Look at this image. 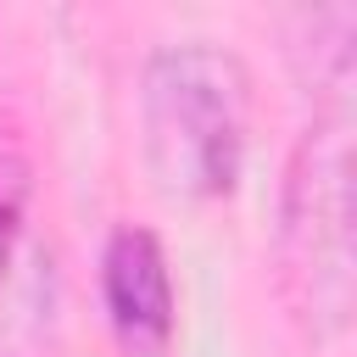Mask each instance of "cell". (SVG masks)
<instances>
[{"label": "cell", "mask_w": 357, "mask_h": 357, "mask_svg": "<svg viewBox=\"0 0 357 357\" xmlns=\"http://www.w3.org/2000/svg\"><path fill=\"white\" fill-rule=\"evenodd\" d=\"M251 134V73L212 39L162 45L139 73V156L167 201H223Z\"/></svg>", "instance_id": "cell-2"}, {"label": "cell", "mask_w": 357, "mask_h": 357, "mask_svg": "<svg viewBox=\"0 0 357 357\" xmlns=\"http://www.w3.org/2000/svg\"><path fill=\"white\" fill-rule=\"evenodd\" d=\"M28 195H33V162L22 145V128L11 117H0V273L17 251L22 218H28Z\"/></svg>", "instance_id": "cell-4"}, {"label": "cell", "mask_w": 357, "mask_h": 357, "mask_svg": "<svg viewBox=\"0 0 357 357\" xmlns=\"http://www.w3.org/2000/svg\"><path fill=\"white\" fill-rule=\"evenodd\" d=\"M100 312L123 357H167L178 335V290L162 240L145 223H117L100 245Z\"/></svg>", "instance_id": "cell-3"}, {"label": "cell", "mask_w": 357, "mask_h": 357, "mask_svg": "<svg viewBox=\"0 0 357 357\" xmlns=\"http://www.w3.org/2000/svg\"><path fill=\"white\" fill-rule=\"evenodd\" d=\"M279 296L307 346H335L351 329L357 240H351V89L312 95L284 190H279Z\"/></svg>", "instance_id": "cell-1"}]
</instances>
